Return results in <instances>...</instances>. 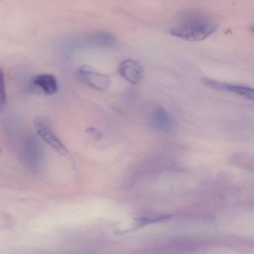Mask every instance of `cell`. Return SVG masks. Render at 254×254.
<instances>
[{
  "mask_svg": "<svg viewBox=\"0 0 254 254\" xmlns=\"http://www.w3.org/2000/svg\"><path fill=\"white\" fill-rule=\"evenodd\" d=\"M34 126L37 134L45 142L60 154L66 155V147L54 133L46 118L39 117L36 118L34 122Z\"/></svg>",
  "mask_w": 254,
  "mask_h": 254,
  "instance_id": "obj_2",
  "label": "cell"
},
{
  "mask_svg": "<svg viewBox=\"0 0 254 254\" xmlns=\"http://www.w3.org/2000/svg\"><path fill=\"white\" fill-rule=\"evenodd\" d=\"M202 83L212 89L236 94L250 100L254 99V91L251 87L239 84L220 82L207 77H202Z\"/></svg>",
  "mask_w": 254,
  "mask_h": 254,
  "instance_id": "obj_4",
  "label": "cell"
},
{
  "mask_svg": "<svg viewBox=\"0 0 254 254\" xmlns=\"http://www.w3.org/2000/svg\"><path fill=\"white\" fill-rule=\"evenodd\" d=\"M6 101L4 74L2 69L0 67V114L4 110Z\"/></svg>",
  "mask_w": 254,
  "mask_h": 254,
  "instance_id": "obj_8",
  "label": "cell"
},
{
  "mask_svg": "<svg viewBox=\"0 0 254 254\" xmlns=\"http://www.w3.org/2000/svg\"><path fill=\"white\" fill-rule=\"evenodd\" d=\"M93 41L98 45L106 47H113L116 44L115 37L107 32L96 33L93 36Z\"/></svg>",
  "mask_w": 254,
  "mask_h": 254,
  "instance_id": "obj_7",
  "label": "cell"
},
{
  "mask_svg": "<svg viewBox=\"0 0 254 254\" xmlns=\"http://www.w3.org/2000/svg\"><path fill=\"white\" fill-rule=\"evenodd\" d=\"M171 217L172 215H167L154 218H150L148 217H141L138 219V222L141 223L142 224H146L165 220L170 218Z\"/></svg>",
  "mask_w": 254,
  "mask_h": 254,
  "instance_id": "obj_9",
  "label": "cell"
},
{
  "mask_svg": "<svg viewBox=\"0 0 254 254\" xmlns=\"http://www.w3.org/2000/svg\"><path fill=\"white\" fill-rule=\"evenodd\" d=\"M77 73L84 83L95 89L105 90L110 86L109 77L90 65H81L78 68Z\"/></svg>",
  "mask_w": 254,
  "mask_h": 254,
  "instance_id": "obj_3",
  "label": "cell"
},
{
  "mask_svg": "<svg viewBox=\"0 0 254 254\" xmlns=\"http://www.w3.org/2000/svg\"><path fill=\"white\" fill-rule=\"evenodd\" d=\"M213 21L199 16H191L182 20L169 31L170 34L180 39L191 42L203 40L216 30Z\"/></svg>",
  "mask_w": 254,
  "mask_h": 254,
  "instance_id": "obj_1",
  "label": "cell"
},
{
  "mask_svg": "<svg viewBox=\"0 0 254 254\" xmlns=\"http://www.w3.org/2000/svg\"></svg>",
  "mask_w": 254,
  "mask_h": 254,
  "instance_id": "obj_10",
  "label": "cell"
},
{
  "mask_svg": "<svg viewBox=\"0 0 254 254\" xmlns=\"http://www.w3.org/2000/svg\"><path fill=\"white\" fill-rule=\"evenodd\" d=\"M120 75L131 84H137L141 80L143 69L139 63L132 59L122 61L118 67Z\"/></svg>",
  "mask_w": 254,
  "mask_h": 254,
  "instance_id": "obj_5",
  "label": "cell"
},
{
  "mask_svg": "<svg viewBox=\"0 0 254 254\" xmlns=\"http://www.w3.org/2000/svg\"><path fill=\"white\" fill-rule=\"evenodd\" d=\"M32 82L46 94L52 95L58 90V83L55 76L51 74H40L35 76Z\"/></svg>",
  "mask_w": 254,
  "mask_h": 254,
  "instance_id": "obj_6",
  "label": "cell"
}]
</instances>
